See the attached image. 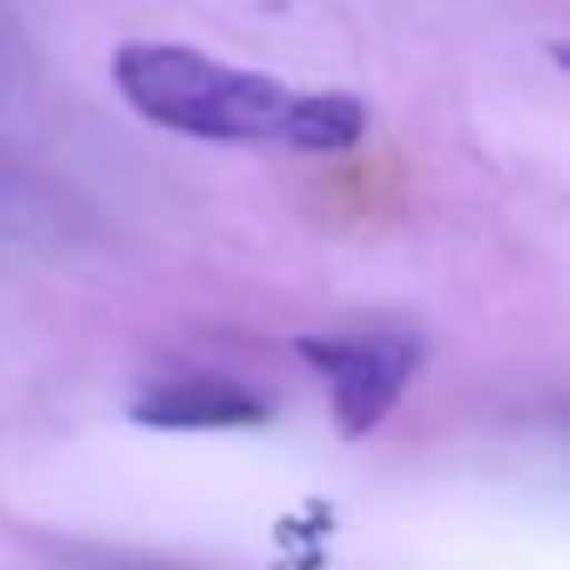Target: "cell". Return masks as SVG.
I'll list each match as a JSON object with an SVG mask.
<instances>
[{
	"instance_id": "cell-1",
	"label": "cell",
	"mask_w": 570,
	"mask_h": 570,
	"mask_svg": "<svg viewBox=\"0 0 570 570\" xmlns=\"http://www.w3.org/2000/svg\"><path fill=\"white\" fill-rule=\"evenodd\" d=\"M110 76L136 116L176 136L315 156L351 150L365 136V106L345 90H291L176 40H130L116 50Z\"/></svg>"
},
{
	"instance_id": "cell-2",
	"label": "cell",
	"mask_w": 570,
	"mask_h": 570,
	"mask_svg": "<svg viewBox=\"0 0 570 570\" xmlns=\"http://www.w3.org/2000/svg\"><path fill=\"white\" fill-rule=\"evenodd\" d=\"M295 355L325 381L341 435L355 441V435H371L395 411V401L405 395L415 365H421V341L401 331L295 335Z\"/></svg>"
},
{
	"instance_id": "cell-3",
	"label": "cell",
	"mask_w": 570,
	"mask_h": 570,
	"mask_svg": "<svg viewBox=\"0 0 570 570\" xmlns=\"http://www.w3.org/2000/svg\"><path fill=\"white\" fill-rule=\"evenodd\" d=\"M130 421L150 431H246L271 421V401L226 375H176L130 401Z\"/></svg>"
}]
</instances>
